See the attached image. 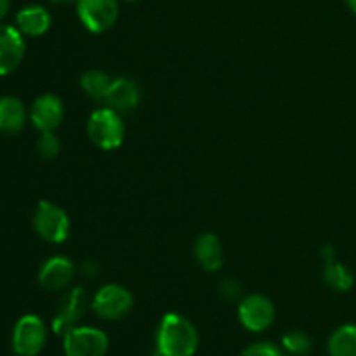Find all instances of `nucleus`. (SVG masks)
<instances>
[{
    "mask_svg": "<svg viewBox=\"0 0 356 356\" xmlns=\"http://www.w3.org/2000/svg\"><path fill=\"white\" fill-rule=\"evenodd\" d=\"M9 9H10V0H0V19H3V17L7 16Z\"/></svg>",
    "mask_w": 356,
    "mask_h": 356,
    "instance_id": "obj_26",
    "label": "nucleus"
},
{
    "mask_svg": "<svg viewBox=\"0 0 356 356\" xmlns=\"http://www.w3.org/2000/svg\"><path fill=\"white\" fill-rule=\"evenodd\" d=\"M26 124V108L23 101L14 96L0 97V132L14 136L23 131Z\"/></svg>",
    "mask_w": 356,
    "mask_h": 356,
    "instance_id": "obj_16",
    "label": "nucleus"
},
{
    "mask_svg": "<svg viewBox=\"0 0 356 356\" xmlns=\"http://www.w3.org/2000/svg\"><path fill=\"white\" fill-rule=\"evenodd\" d=\"M329 356H356V325L344 323L337 327L327 343Z\"/></svg>",
    "mask_w": 356,
    "mask_h": 356,
    "instance_id": "obj_17",
    "label": "nucleus"
},
{
    "mask_svg": "<svg viewBox=\"0 0 356 356\" xmlns=\"http://www.w3.org/2000/svg\"><path fill=\"white\" fill-rule=\"evenodd\" d=\"M277 318L273 301L263 294H250L238 305V320L243 329L250 332H264Z\"/></svg>",
    "mask_w": 356,
    "mask_h": 356,
    "instance_id": "obj_8",
    "label": "nucleus"
},
{
    "mask_svg": "<svg viewBox=\"0 0 356 356\" xmlns=\"http://www.w3.org/2000/svg\"><path fill=\"white\" fill-rule=\"evenodd\" d=\"M80 270H82V273L86 275V277H89V278L96 277V275L99 273V268H97V264L92 263V261H86V263L82 264V268H80Z\"/></svg>",
    "mask_w": 356,
    "mask_h": 356,
    "instance_id": "obj_24",
    "label": "nucleus"
},
{
    "mask_svg": "<svg viewBox=\"0 0 356 356\" xmlns=\"http://www.w3.org/2000/svg\"><path fill=\"white\" fill-rule=\"evenodd\" d=\"M240 356H285V351L270 341H261L247 346Z\"/></svg>",
    "mask_w": 356,
    "mask_h": 356,
    "instance_id": "obj_22",
    "label": "nucleus"
},
{
    "mask_svg": "<svg viewBox=\"0 0 356 356\" xmlns=\"http://www.w3.org/2000/svg\"><path fill=\"white\" fill-rule=\"evenodd\" d=\"M87 309V294L82 287H73L59 301L52 320V330L59 336H65L70 329L79 325Z\"/></svg>",
    "mask_w": 356,
    "mask_h": 356,
    "instance_id": "obj_9",
    "label": "nucleus"
},
{
    "mask_svg": "<svg viewBox=\"0 0 356 356\" xmlns=\"http://www.w3.org/2000/svg\"><path fill=\"white\" fill-rule=\"evenodd\" d=\"M24 35L10 24H0V76L9 75L23 63L26 44Z\"/></svg>",
    "mask_w": 356,
    "mask_h": 356,
    "instance_id": "obj_11",
    "label": "nucleus"
},
{
    "mask_svg": "<svg viewBox=\"0 0 356 356\" xmlns=\"http://www.w3.org/2000/svg\"><path fill=\"white\" fill-rule=\"evenodd\" d=\"M90 306H92L94 313L101 320L118 322V320H124L132 312V308H134V296L124 285L108 284L103 285L94 294Z\"/></svg>",
    "mask_w": 356,
    "mask_h": 356,
    "instance_id": "obj_3",
    "label": "nucleus"
},
{
    "mask_svg": "<svg viewBox=\"0 0 356 356\" xmlns=\"http://www.w3.org/2000/svg\"><path fill=\"white\" fill-rule=\"evenodd\" d=\"M76 275V268L70 257L52 256L38 271V285L49 292H58L68 287Z\"/></svg>",
    "mask_w": 356,
    "mask_h": 356,
    "instance_id": "obj_10",
    "label": "nucleus"
},
{
    "mask_svg": "<svg viewBox=\"0 0 356 356\" xmlns=\"http://www.w3.org/2000/svg\"><path fill=\"white\" fill-rule=\"evenodd\" d=\"M110 339L106 332L96 327L76 325L63 336L65 356H106Z\"/></svg>",
    "mask_w": 356,
    "mask_h": 356,
    "instance_id": "obj_5",
    "label": "nucleus"
},
{
    "mask_svg": "<svg viewBox=\"0 0 356 356\" xmlns=\"http://www.w3.org/2000/svg\"><path fill=\"white\" fill-rule=\"evenodd\" d=\"M219 292H221L222 298L228 299V301H235V299H238L240 294H242V287H240L238 280H235V278H226V280H222L221 284H219Z\"/></svg>",
    "mask_w": 356,
    "mask_h": 356,
    "instance_id": "obj_23",
    "label": "nucleus"
},
{
    "mask_svg": "<svg viewBox=\"0 0 356 356\" xmlns=\"http://www.w3.org/2000/svg\"><path fill=\"white\" fill-rule=\"evenodd\" d=\"M37 152L42 159L54 160L61 153V141L54 132H42L37 141Z\"/></svg>",
    "mask_w": 356,
    "mask_h": 356,
    "instance_id": "obj_21",
    "label": "nucleus"
},
{
    "mask_svg": "<svg viewBox=\"0 0 356 356\" xmlns=\"http://www.w3.org/2000/svg\"><path fill=\"white\" fill-rule=\"evenodd\" d=\"M104 103L118 113H129L141 103V86L131 76L113 79Z\"/></svg>",
    "mask_w": 356,
    "mask_h": 356,
    "instance_id": "obj_13",
    "label": "nucleus"
},
{
    "mask_svg": "<svg viewBox=\"0 0 356 356\" xmlns=\"http://www.w3.org/2000/svg\"><path fill=\"white\" fill-rule=\"evenodd\" d=\"M195 259L200 264L202 270L209 273H216L222 268L225 256H222L221 240L216 233H202L193 245Z\"/></svg>",
    "mask_w": 356,
    "mask_h": 356,
    "instance_id": "obj_14",
    "label": "nucleus"
},
{
    "mask_svg": "<svg viewBox=\"0 0 356 356\" xmlns=\"http://www.w3.org/2000/svg\"><path fill=\"white\" fill-rule=\"evenodd\" d=\"M197 327L179 313H165L156 329L155 346L159 356H193L198 350Z\"/></svg>",
    "mask_w": 356,
    "mask_h": 356,
    "instance_id": "obj_1",
    "label": "nucleus"
},
{
    "mask_svg": "<svg viewBox=\"0 0 356 356\" xmlns=\"http://www.w3.org/2000/svg\"><path fill=\"white\" fill-rule=\"evenodd\" d=\"M70 218L59 205L49 200L38 202L33 214V229L49 243H63L70 236Z\"/></svg>",
    "mask_w": 356,
    "mask_h": 356,
    "instance_id": "obj_4",
    "label": "nucleus"
},
{
    "mask_svg": "<svg viewBox=\"0 0 356 356\" xmlns=\"http://www.w3.org/2000/svg\"><path fill=\"white\" fill-rule=\"evenodd\" d=\"M346 3H348V7H350V9L356 14V0H346Z\"/></svg>",
    "mask_w": 356,
    "mask_h": 356,
    "instance_id": "obj_28",
    "label": "nucleus"
},
{
    "mask_svg": "<svg viewBox=\"0 0 356 356\" xmlns=\"http://www.w3.org/2000/svg\"><path fill=\"white\" fill-rule=\"evenodd\" d=\"M80 23L90 33H104L118 19V0H76Z\"/></svg>",
    "mask_w": 356,
    "mask_h": 356,
    "instance_id": "obj_7",
    "label": "nucleus"
},
{
    "mask_svg": "<svg viewBox=\"0 0 356 356\" xmlns=\"http://www.w3.org/2000/svg\"><path fill=\"white\" fill-rule=\"evenodd\" d=\"M87 134L89 139L101 149H117L125 139V125L122 113L113 108H99L92 111L87 120Z\"/></svg>",
    "mask_w": 356,
    "mask_h": 356,
    "instance_id": "obj_2",
    "label": "nucleus"
},
{
    "mask_svg": "<svg viewBox=\"0 0 356 356\" xmlns=\"http://www.w3.org/2000/svg\"><path fill=\"white\" fill-rule=\"evenodd\" d=\"M322 256L323 259H325V263H330V261H336V252H334V249L330 245H325L322 249Z\"/></svg>",
    "mask_w": 356,
    "mask_h": 356,
    "instance_id": "obj_25",
    "label": "nucleus"
},
{
    "mask_svg": "<svg viewBox=\"0 0 356 356\" xmlns=\"http://www.w3.org/2000/svg\"><path fill=\"white\" fill-rule=\"evenodd\" d=\"M127 2H136V0H127Z\"/></svg>",
    "mask_w": 356,
    "mask_h": 356,
    "instance_id": "obj_29",
    "label": "nucleus"
},
{
    "mask_svg": "<svg viewBox=\"0 0 356 356\" xmlns=\"http://www.w3.org/2000/svg\"><path fill=\"white\" fill-rule=\"evenodd\" d=\"M323 280H325V284L336 292H348L355 285V277L350 271V268L337 263V261L325 263Z\"/></svg>",
    "mask_w": 356,
    "mask_h": 356,
    "instance_id": "obj_19",
    "label": "nucleus"
},
{
    "mask_svg": "<svg viewBox=\"0 0 356 356\" xmlns=\"http://www.w3.org/2000/svg\"><path fill=\"white\" fill-rule=\"evenodd\" d=\"M282 350L291 356H308L313 351V341L308 334L294 330L282 337Z\"/></svg>",
    "mask_w": 356,
    "mask_h": 356,
    "instance_id": "obj_20",
    "label": "nucleus"
},
{
    "mask_svg": "<svg viewBox=\"0 0 356 356\" xmlns=\"http://www.w3.org/2000/svg\"><path fill=\"white\" fill-rule=\"evenodd\" d=\"M47 343V329L40 316L24 315L13 330V351L17 356H37Z\"/></svg>",
    "mask_w": 356,
    "mask_h": 356,
    "instance_id": "obj_6",
    "label": "nucleus"
},
{
    "mask_svg": "<svg viewBox=\"0 0 356 356\" xmlns=\"http://www.w3.org/2000/svg\"><path fill=\"white\" fill-rule=\"evenodd\" d=\"M49 2L54 3V6H66V3H73L76 0H49Z\"/></svg>",
    "mask_w": 356,
    "mask_h": 356,
    "instance_id": "obj_27",
    "label": "nucleus"
},
{
    "mask_svg": "<svg viewBox=\"0 0 356 356\" xmlns=\"http://www.w3.org/2000/svg\"><path fill=\"white\" fill-rule=\"evenodd\" d=\"M111 82H113V79L101 70H89L80 76V87L94 101L106 99Z\"/></svg>",
    "mask_w": 356,
    "mask_h": 356,
    "instance_id": "obj_18",
    "label": "nucleus"
},
{
    "mask_svg": "<svg viewBox=\"0 0 356 356\" xmlns=\"http://www.w3.org/2000/svg\"><path fill=\"white\" fill-rule=\"evenodd\" d=\"M30 120L40 132H54L65 120V104L56 94H42L33 101Z\"/></svg>",
    "mask_w": 356,
    "mask_h": 356,
    "instance_id": "obj_12",
    "label": "nucleus"
},
{
    "mask_svg": "<svg viewBox=\"0 0 356 356\" xmlns=\"http://www.w3.org/2000/svg\"><path fill=\"white\" fill-rule=\"evenodd\" d=\"M52 17L49 10L42 6H26L17 13V30L24 37H42L51 28Z\"/></svg>",
    "mask_w": 356,
    "mask_h": 356,
    "instance_id": "obj_15",
    "label": "nucleus"
}]
</instances>
